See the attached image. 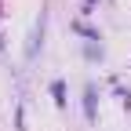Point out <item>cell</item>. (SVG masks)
Masks as SVG:
<instances>
[{"label": "cell", "mask_w": 131, "mask_h": 131, "mask_svg": "<svg viewBox=\"0 0 131 131\" xmlns=\"http://www.w3.org/2000/svg\"><path fill=\"white\" fill-rule=\"evenodd\" d=\"M51 95H55V106H66V88H62V80L51 84Z\"/></svg>", "instance_id": "1"}, {"label": "cell", "mask_w": 131, "mask_h": 131, "mask_svg": "<svg viewBox=\"0 0 131 131\" xmlns=\"http://www.w3.org/2000/svg\"><path fill=\"white\" fill-rule=\"evenodd\" d=\"M84 109H88V120H95V88H88V102H84Z\"/></svg>", "instance_id": "2"}]
</instances>
